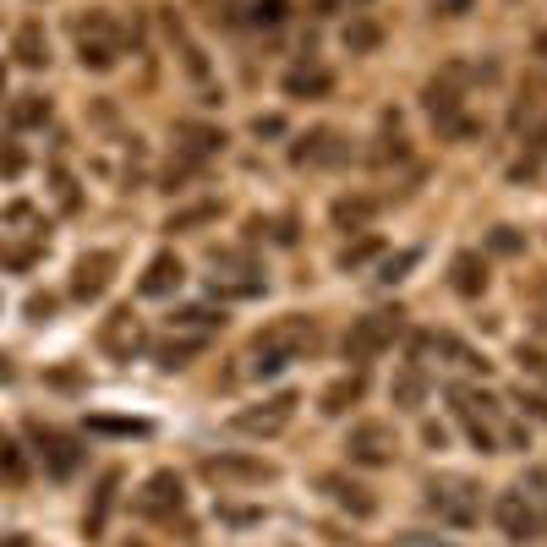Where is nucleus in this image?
Segmentation results:
<instances>
[{"mask_svg": "<svg viewBox=\"0 0 547 547\" xmlns=\"http://www.w3.org/2000/svg\"><path fill=\"white\" fill-rule=\"evenodd\" d=\"M318 351V323L301 318V312H290V318H274L269 329H258V340H252V372L258 378H279L290 362H307V356Z\"/></svg>", "mask_w": 547, "mask_h": 547, "instance_id": "obj_1", "label": "nucleus"}, {"mask_svg": "<svg viewBox=\"0 0 547 547\" xmlns=\"http://www.w3.org/2000/svg\"><path fill=\"white\" fill-rule=\"evenodd\" d=\"M72 39H77V61H83V72H115V66H121V22H115L104 6L77 11Z\"/></svg>", "mask_w": 547, "mask_h": 547, "instance_id": "obj_2", "label": "nucleus"}, {"mask_svg": "<svg viewBox=\"0 0 547 547\" xmlns=\"http://www.w3.org/2000/svg\"><path fill=\"white\" fill-rule=\"evenodd\" d=\"M427 509H433L444 526L465 531V526L482 520V487H476L471 476H433V482H427Z\"/></svg>", "mask_w": 547, "mask_h": 547, "instance_id": "obj_3", "label": "nucleus"}, {"mask_svg": "<svg viewBox=\"0 0 547 547\" xmlns=\"http://www.w3.org/2000/svg\"><path fill=\"white\" fill-rule=\"evenodd\" d=\"M400 318H405L400 307H394V312H362V318L345 329V362H356V367L378 362V356L400 340V329H405Z\"/></svg>", "mask_w": 547, "mask_h": 547, "instance_id": "obj_4", "label": "nucleus"}, {"mask_svg": "<svg viewBox=\"0 0 547 547\" xmlns=\"http://www.w3.org/2000/svg\"><path fill=\"white\" fill-rule=\"evenodd\" d=\"M351 159V143H345V132H334V126H312L307 137H296L290 143V165L296 170H334Z\"/></svg>", "mask_w": 547, "mask_h": 547, "instance_id": "obj_5", "label": "nucleus"}, {"mask_svg": "<svg viewBox=\"0 0 547 547\" xmlns=\"http://www.w3.org/2000/svg\"><path fill=\"white\" fill-rule=\"evenodd\" d=\"M197 471H203L214 487H269L274 476H279L274 465L258 460V455H208Z\"/></svg>", "mask_w": 547, "mask_h": 547, "instance_id": "obj_6", "label": "nucleus"}, {"mask_svg": "<svg viewBox=\"0 0 547 547\" xmlns=\"http://www.w3.org/2000/svg\"><path fill=\"white\" fill-rule=\"evenodd\" d=\"M345 455H351V465L378 471V465H394V455H400V438H394L389 422H356L351 438H345Z\"/></svg>", "mask_w": 547, "mask_h": 547, "instance_id": "obj_7", "label": "nucleus"}, {"mask_svg": "<svg viewBox=\"0 0 547 547\" xmlns=\"http://www.w3.org/2000/svg\"><path fill=\"white\" fill-rule=\"evenodd\" d=\"M493 520H498V531H504L509 542H537V537H542V509L526 498V487H509V493H498Z\"/></svg>", "mask_w": 547, "mask_h": 547, "instance_id": "obj_8", "label": "nucleus"}, {"mask_svg": "<svg viewBox=\"0 0 547 547\" xmlns=\"http://www.w3.org/2000/svg\"><path fill=\"white\" fill-rule=\"evenodd\" d=\"M28 433H33L39 460H44V471H50L55 482H66V476L83 465V438L77 433H55V427H44V422H28Z\"/></svg>", "mask_w": 547, "mask_h": 547, "instance_id": "obj_9", "label": "nucleus"}, {"mask_svg": "<svg viewBox=\"0 0 547 547\" xmlns=\"http://www.w3.org/2000/svg\"><path fill=\"white\" fill-rule=\"evenodd\" d=\"M296 394H274V400H263V405H247V411H236L230 416V427L236 433H247V438H274V433H285L290 427V416H296Z\"/></svg>", "mask_w": 547, "mask_h": 547, "instance_id": "obj_10", "label": "nucleus"}, {"mask_svg": "<svg viewBox=\"0 0 547 547\" xmlns=\"http://www.w3.org/2000/svg\"><path fill=\"white\" fill-rule=\"evenodd\" d=\"M143 345H148V329H143V318H137L132 307H115L110 318L99 323V351L115 356V362H132Z\"/></svg>", "mask_w": 547, "mask_h": 547, "instance_id": "obj_11", "label": "nucleus"}, {"mask_svg": "<svg viewBox=\"0 0 547 547\" xmlns=\"http://www.w3.org/2000/svg\"><path fill=\"white\" fill-rule=\"evenodd\" d=\"M181 504H186V487L176 471H154L143 482V493H137V515L143 520H176Z\"/></svg>", "mask_w": 547, "mask_h": 547, "instance_id": "obj_12", "label": "nucleus"}, {"mask_svg": "<svg viewBox=\"0 0 547 547\" xmlns=\"http://www.w3.org/2000/svg\"><path fill=\"white\" fill-rule=\"evenodd\" d=\"M318 493L329 498L334 509H345V515H356V520H372V515H378V498H372V487L351 482V476H345V471H323V476H318Z\"/></svg>", "mask_w": 547, "mask_h": 547, "instance_id": "obj_13", "label": "nucleus"}, {"mask_svg": "<svg viewBox=\"0 0 547 547\" xmlns=\"http://www.w3.org/2000/svg\"><path fill=\"white\" fill-rule=\"evenodd\" d=\"M115 252H83V258H77V269H72V296L77 301H99L104 290H110V279H115Z\"/></svg>", "mask_w": 547, "mask_h": 547, "instance_id": "obj_14", "label": "nucleus"}, {"mask_svg": "<svg viewBox=\"0 0 547 547\" xmlns=\"http://www.w3.org/2000/svg\"><path fill=\"white\" fill-rule=\"evenodd\" d=\"M181 279H186L181 258H176V252H159V258H148L143 279H137V296H148V301H159V296H176V290H181Z\"/></svg>", "mask_w": 547, "mask_h": 547, "instance_id": "obj_15", "label": "nucleus"}, {"mask_svg": "<svg viewBox=\"0 0 547 547\" xmlns=\"http://www.w3.org/2000/svg\"><path fill=\"white\" fill-rule=\"evenodd\" d=\"M389 400H394V411H422V405H427V367H422V362L394 367V378H389Z\"/></svg>", "mask_w": 547, "mask_h": 547, "instance_id": "obj_16", "label": "nucleus"}, {"mask_svg": "<svg viewBox=\"0 0 547 547\" xmlns=\"http://www.w3.org/2000/svg\"><path fill=\"white\" fill-rule=\"evenodd\" d=\"M121 482H126V476L115 471V465L99 476V487H93V498H88V515H83L88 542H93V537H104V526H110V509H115V493H121Z\"/></svg>", "mask_w": 547, "mask_h": 547, "instance_id": "obj_17", "label": "nucleus"}, {"mask_svg": "<svg viewBox=\"0 0 547 547\" xmlns=\"http://www.w3.org/2000/svg\"><path fill=\"white\" fill-rule=\"evenodd\" d=\"M285 99H323V93H334V72L329 66H318V61H301V66H290L285 72Z\"/></svg>", "mask_w": 547, "mask_h": 547, "instance_id": "obj_18", "label": "nucleus"}, {"mask_svg": "<svg viewBox=\"0 0 547 547\" xmlns=\"http://www.w3.org/2000/svg\"><path fill=\"white\" fill-rule=\"evenodd\" d=\"M176 137H181L176 148H181L186 165H203V159H214L219 148H225V132H219V126H197V121H181Z\"/></svg>", "mask_w": 547, "mask_h": 547, "instance_id": "obj_19", "label": "nucleus"}, {"mask_svg": "<svg viewBox=\"0 0 547 547\" xmlns=\"http://www.w3.org/2000/svg\"><path fill=\"white\" fill-rule=\"evenodd\" d=\"M11 55H17V66H28V72H44V66H50V33H44V22H22V28L11 33Z\"/></svg>", "mask_w": 547, "mask_h": 547, "instance_id": "obj_20", "label": "nucleus"}, {"mask_svg": "<svg viewBox=\"0 0 547 547\" xmlns=\"http://www.w3.org/2000/svg\"><path fill=\"white\" fill-rule=\"evenodd\" d=\"M449 290H455V296H482L487 290V258L482 252H455V263H449Z\"/></svg>", "mask_w": 547, "mask_h": 547, "instance_id": "obj_21", "label": "nucleus"}, {"mask_svg": "<svg viewBox=\"0 0 547 547\" xmlns=\"http://www.w3.org/2000/svg\"><path fill=\"white\" fill-rule=\"evenodd\" d=\"M362 394H367V378H362V367H356V372H345V378H334L329 389L318 394V411H323V416H345V411H351L356 400H362Z\"/></svg>", "mask_w": 547, "mask_h": 547, "instance_id": "obj_22", "label": "nucleus"}, {"mask_svg": "<svg viewBox=\"0 0 547 547\" xmlns=\"http://www.w3.org/2000/svg\"><path fill=\"white\" fill-rule=\"evenodd\" d=\"M372 214H378V203H372V197H362V192H345V197H334V203H329L334 230H367Z\"/></svg>", "mask_w": 547, "mask_h": 547, "instance_id": "obj_23", "label": "nucleus"}, {"mask_svg": "<svg viewBox=\"0 0 547 547\" xmlns=\"http://www.w3.org/2000/svg\"><path fill=\"white\" fill-rule=\"evenodd\" d=\"M258 290H263V274L247 269V263H241L236 274H214V279H208V296H219V301H247V296H258Z\"/></svg>", "mask_w": 547, "mask_h": 547, "instance_id": "obj_24", "label": "nucleus"}, {"mask_svg": "<svg viewBox=\"0 0 547 547\" xmlns=\"http://www.w3.org/2000/svg\"><path fill=\"white\" fill-rule=\"evenodd\" d=\"M214 329H225V312H214V307H181V312H170V334H197V340H208Z\"/></svg>", "mask_w": 547, "mask_h": 547, "instance_id": "obj_25", "label": "nucleus"}, {"mask_svg": "<svg viewBox=\"0 0 547 547\" xmlns=\"http://www.w3.org/2000/svg\"><path fill=\"white\" fill-rule=\"evenodd\" d=\"M6 121H11V132H33V126L50 121V99H44V93H17L11 110H6Z\"/></svg>", "mask_w": 547, "mask_h": 547, "instance_id": "obj_26", "label": "nucleus"}, {"mask_svg": "<svg viewBox=\"0 0 547 547\" xmlns=\"http://www.w3.org/2000/svg\"><path fill=\"white\" fill-rule=\"evenodd\" d=\"M340 44H345V50H351V55H372V50H378V44H383V28H378V22H372V17H362V11H356V17H351V22H345V28H340Z\"/></svg>", "mask_w": 547, "mask_h": 547, "instance_id": "obj_27", "label": "nucleus"}, {"mask_svg": "<svg viewBox=\"0 0 547 547\" xmlns=\"http://www.w3.org/2000/svg\"><path fill=\"white\" fill-rule=\"evenodd\" d=\"M203 351H208V340H197V334H176V340H165L154 351V362L165 372H176V367H192V356H203Z\"/></svg>", "mask_w": 547, "mask_h": 547, "instance_id": "obj_28", "label": "nucleus"}, {"mask_svg": "<svg viewBox=\"0 0 547 547\" xmlns=\"http://www.w3.org/2000/svg\"><path fill=\"white\" fill-rule=\"evenodd\" d=\"M0 482H6V487L28 482V455H22V444L11 433H0Z\"/></svg>", "mask_w": 547, "mask_h": 547, "instance_id": "obj_29", "label": "nucleus"}, {"mask_svg": "<svg viewBox=\"0 0 547 547\" xmlns=\"http://www.w3.org/2000/svg\"><path fill=\"white\" fill-rule=\"evenodd\" d=\"M389 126V132L378 137V148H372V165H405V159H411V148H405V137H400V121H383Z\"/></svg>", "mask_w": 547, "mask_h": 547, "instance_id": "obj_30", "label": "nucleus"}, {"mask_svg": "<svg viewBox=\"0 0 547 547\" xmlns=\"http://www.w3.org/2000/svg\"><path fill=\"white\" fill-rule=\"evenodd\" d=\"M219 214H225L219 203H192V208H176V214L165 219V230H203V225H214Z\"/></svg>", "mask_w": 547, "mask_h": 547, "instance_id": "obj_31", "label": "nucleus"}, {"mask_svg": "<svg viewBox=\"0 0 547 547\" xmlns=\"http://www.w3.org/2000/svg\"><path fill=\"white\" fill-rule=\"evenodd\" d=\"M378 252H383V241H378V236H362V241H351V247H345L334 263H340V274H356V269H367Z\"/></svg>", "mask_w": 547, "mask_h": 547, "instance_id": "obj_32", "label": "nucleus"}, {"mask_svg": "<svg viewBox=\"0 0 547 547\" xmlns=\"http://www.w3.org/2000/svg\"><path fill=\"white\" fill-rule=\"evenodd\" d=\"M88 433H115V438H148V422H126V416H88Z\"/></svg>", "mask_w": 547, "mask_h": 547, "instance_id": "obj_33", "label": "nucleus"}, {"mask_svg": "<svg viewBox=\"0 0 547 547\" xmlns=\"http://www.w3.org/2000/svg\"><path fill=\"white\" fill-rule=\"evenodd\" d=\"M285 17H290V0H252V11H247L252 28H279Z\"/></svg>", "mask_w": 547, "mask_h": 547, "instance_id": "obj_34", "label": "nucleus"}, {"mask_svg": "<svg viewBox=\"0 0 547 547\" xmlns=\"http://www.w3.org/2000/svg\"><path fill=\"white\" fill-rule=\"evenodd\" d=\"M487 252H498V258H520V252H526V236H520L515 225H498L493 236H487Z\"/></svg>", "mask_w": 547, "mask_h": 547, "instance_id": "obj_35", "label": "nucleus"}, {"mask_svg": "<svg viewBox=\"0 0 547 547\" xmlns=\"http://www.w3.org/2000/svg\"><path fill=\"white\" fill-rule=\"evenodd\" d=\"M416 258H422V252H394V258H383L378 263V285H394V279H405L416 269Z\"/></svg>", "mask_w": 547, "mask_h": 547, "instance_id": "obj_36", "label": "nucleus"}, {"mask_svg": "<svg viewBox=\"0 0 547 547\" xmlns=\"http://www.w3.org/2000/svg\"><path fill=\"white\" fill-rule=\"evenodd\" d=\"M515 362H520V372H526V378L547 383V351H542V345H520V351H515Z\"/></svg>", "mask_w": 547, "mask_h": 547, "instance_id": "obj_37", "label": "nucleus"}, {"mask_svg": "<svg viewBox=\"0 0 547 547\" xmlns=\"http://www.w3.org/2000/svg\"><path fill=\"white\" fill-rule=\"evenodd\" d=\"M0 263H6V269H17V274H28L33 263H39V247H0Z\"/></svg>", "mask_w": 547, "mask_h": 547, "instance_id": "obj_38", "label": "nucleus"}, {"mask_svg": "<svg viewBox=\"0 0 547 547\" xmlns=\"http://www.w3.org/2000/svg\"><path fill=\"white\" fill-rule=\"evenodd\" d=\"M515 405L531 416V422H547V394H531V389H520L515 394Z\"/></svg>", "mask_w": 547, "mask_h": 547, "instance_id": "obj_39", "label": "nucleus"}, {"mask_svg": "<svg viewBox=\"0 0 547 547\" xmlns=\"http://www.w3.org/2000/svg\"><path fill=\"white\" fill-rule=\"evenodd\" d=\"M22 165H28V154L17 143H0V176H22Z\"/></svg>", "mask_w": 547, "mask_h": 547, "instance_id": "obj_40", "label": "nucleus"}, {"mask_svg": "<svg viewBox=\"0 0 547 547\" xmlns=\"http://www.w3.org/2000/svg\"><path fill=\"white\" fill-rule=\"evenodd\" d=\"M55 318V296L44 290V296H28V323H50Z\"/></svg>", "mask_w": 547, "mask_h": 547, "instance_id": "obj_41", "label": "nucleus"}, {"mask_svg": "<svg viewBox=\"0 0 547 547\" xmlns=\"http://www.w3.org/2000/svg\"><path fill=\"white\" fill-rule=\"evenodd\" d=\"M252 137H285V121H279V115H258V121H252Z\"/></svg>", "mask_w": 547, "mask_h": 547, "instance_id": "obj_42", "label": "nucleus"}, {"mask_svg": "<svg viewBox=\"0 0 547 547\" xmlns=\"http://www.w3.org/2000/svg\"><path fill=\"white\" fill-rule=\"evenodd\" d=\"M394 547H449V542L427 537V531H405V537H394Z\"/></svg>", "mask_w": 547, "mask_h": 547, "instance_id": "obj_43", "label": "nucleus"}, {"mask_svg": "<svg viewBox=\"0 0 547 547\" xmlns=\"http://www.w3.org/2000/svg\"><path fill=\"white\" fill-rule=\"evenodd\" d=\"M422 438H427V449H449V433H444L438 422H427V427H422Z\"/></svg>", "mask_w": 547, "mask_h": 547, "instance_id": "obj_44", "label": "nucleus"}, {"mask_svg": "<svg viewBox=\"0 0 547 547\" xmlns=\"http://www.w3.org/2000/svg\"><path fill=\"white\" fill-rule=\"evenodd\" d=\"M433 6H438V11H444V17H465V11H471V6H476V0H433Z\"/></svg>", "mask_w": 547, "mask_h": 547, "instance_id": "obj_45", "label": "nucleus"}, {"mask_svg": "<svg viewBox=\"0 0 547 547\" xmlns=\"http://www.w3.org/2000/svg\"><path fill=\"white\" fill-rule=\"evenodd\" d=\"M526 482H531V493H547V460H542V465H531Z\"/></svg>", "mask_w": 547, "mask_h": 547, "instance_id": "obj_46", "label": "nucleus"}, {"mask_svg": "<svg viewBox=\"0 0 547 547\" xmlns=\"http://www.w3.org/2000/svg\"><path fill=\"white\" fill-rule=\"evenodd\" d=\"M28 219H33L28 203H11V208H6V225H28Z\"/></svg>", "mask_w": 547, "mask_h": 547, "instance_id": "obj_47", "label": "nucleus"}, {"mask_svg": "<svg viewBox=\"0 0 547 547\" xmlns=\"http://www.w3.org/2000/svg\"><path fill=\"white\" fill-rule=\"evenodd\" d=\"M11 378H17V367H11V356L0 351V383H11Z\"/></svg>", "mask_w": 547, "mask_h": 547, "instance_id": "obj_48", "label": "nucleus"}, {"mask_svg": "<svg viewBox=\"0 0 547 547\" xmlns=\"http://www.w3.org/2000/svg\"><path fill=\"white\" fill-rule=\"evenodd\" d=\"M531 154H547V126H537V137H531Z\"/></svg>", "mask_w": 547, "mask_h": 547, "instance_id": "obj_49", "label": "nucleus"}, {"mask_svg": "<svg viewBox=\"0 0 547 547\" xmlns=\"http://www.w3.org/2000/svg\"><path fill=\"white\" fill-rule=\"evenodd\" d=\"M537 55H542V61H547V33H537Z\"/></svg>", "mask_w": 547, "mask_h": 547, "instance_id": "obj_50", "label": "nucleus"}, {"mask_svg": "<svg viewBox=\"0 0 547 547\" xmlns=\"http://www.w3.org/2000/svg\"><path fill=\"white\" fill-rule=\"evenodd\" d=\"M0 99H6V72H0Z\"/></svg>", "mask_w": 547, "mask_h": 547, "instance_id": "obj_51", "label": "nucleus"}, {"mask_svg": "<svg viewBox=\"0 0 547 547\" xmlns=\"http://www.w3.org/2000/svg\"><path fill=\"white\" fill-rule=\"evenodd\" d=\"M542 329H547V318H542Z\"/></svg>", "mask_w": 547, "mask_h": 547, "instance_id": "obj_52", "label": "nucleus"}]
</instances>
